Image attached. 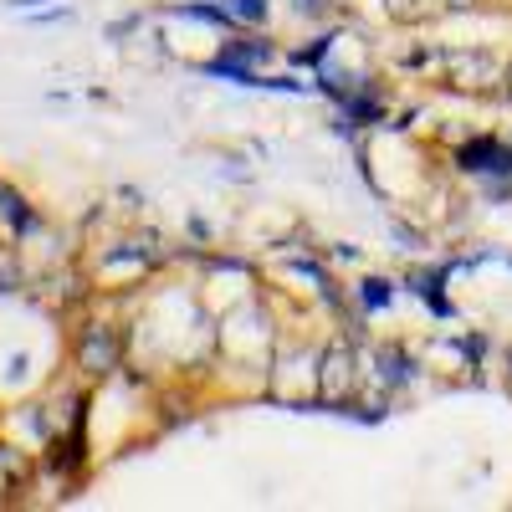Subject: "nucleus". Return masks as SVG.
I'll use <instances>...</instances> for the list:
<instances>
[{"label": "nucleus", "instance_id": "1", "mask_svg": "<svg viewBox=\"0 0 512 512\" xmlns=\"http://www.w3.org/2000/svg\"><path fill=\"white\" fill-rule=\"evenodd\" d=\"M446 67V82L451 88H487V82H497V62L492 57H477V52H466V57H436Z\"/></svg>", "mask_w": 512, "mask_h": 512}, {"label": "nucleus", "instance_id": "2", "mask_svg": "<svg viewBox=\"0 0 512 512\" xmlns=\"http://www.w3.org/2000/svg\"><path fill=\"white\" fill-rule=\"evenodd\" d=\"M354 390V349H328L323 359V400H349Z\"/></svg>", "mask_w": 512, "mask_h": 512}, {"label": "nucleus", "instance_id": "3", "mask_svg": "<svg viewBox=\"0 0 512 512\" xmlns=\"http://www.w3.org/2000/svg\"><path fill=\"white\" fill-rule=\"evenodd\" d=\"M461 164L466 169H512V154L497 149V144H466L461 149Z\"/></svg>", "mask_w": 512, "mask_h": 512}, {"label": "nucleus", "instance_id": "4", "mask_svg": "<svg viewBox=\"0 0 512 512\" xmlns=\"http://www.w3.org/2000/svg\"><path fill=\"white\" fill-rule=\"evenodd\" d=\"M236 16H246V21H262V16H267V6H262V0H236Z\"/></svg>", "mask_w": 512, "mask_h": 512}, {"label": "nucleus", "instance_id": "5", "mask_svg": "<svg viewBox=\"0 0 512 512\" xmlns=\"http://www.w3.org/2000/svg\"><path fill=\"white\" fill-rule=\"evenodd\" d=\"M390 16L395 21H415V0H390Z\"/></svg>", "mask_w": 512, "mask_h": 512}, {"label": "nucleus", "instance_id": "6", "mask_svg": "<svg viewBox=\"0 0 512 512\" xmlns=\"http://www.w3.org/2000/svg\"><path fill=\"white\" fill-rule=\"evenodd\" d=\"M507 98H512V67H507Z\"/></svg>", "mask_w": 512, "mask_h": 512}, {"label": "nucleus", "instance_id": "7", "mask_svg": "<svg viewBox=\"0 0 512 512\" xmlns=\"http://www.w3.org/2000/svg\"><path fill=\"white\" fill-rule=\"evenodd\" d=\"M451 6H472V0H451Z\"/></svg>", "mask_w": 512, "mask_h": 512}]
</instances>
